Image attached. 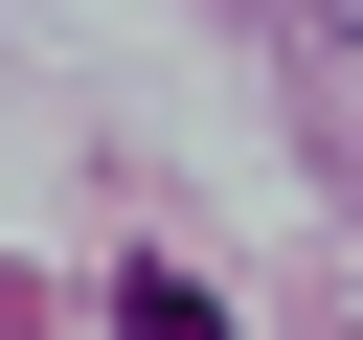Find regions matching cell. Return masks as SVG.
<instances>
[{"label":"cell","mask_w":363,"mask_h":340,"mask_svg":"<svg viewBox=\"0 0 363 340\" xmlns=\"http://www.w3.org/2000/svg\"><path fill=\"white\" fill-rule=\"evenodd\" d=\"M113 340H227V295H182V272H136V295H113Z\"/></svg>","instance_id":"cell-1"}]
</instances>
